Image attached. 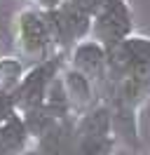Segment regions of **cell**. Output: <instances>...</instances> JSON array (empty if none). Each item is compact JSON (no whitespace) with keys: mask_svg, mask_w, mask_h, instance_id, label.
I'll return each mask as SVG.
<instances>
[{"mask_svg":"<svg viewBox=\"0 0 150 155\" xmlns=\"http://www.w3.org/2000/svg\"><path fill=\"white\" fill-rule=\"evenodd\" d=\"M61 80H64V87H66V94L70 99V106H73V113L75 117L82 115L84 110H89V108L99 101V92L94 87V82L89 78L80 73L77 68H73L70 64L61 71Z\"/></svg>","mask_w":150,"mask_h":155,"instance_id":"obj_5","label":"cell"},{"mask_svg":"<svg viewBox=\"0 0 150 155\" xmlns=\"http://www.w3.org/2000/svg\"><path fill=\"white\" fill-rule=\"evenodd\" d=\"M19 113L17 106H14V99H12V92H2L0 89V122L7 120L9 115Z\"/></svg>","mask_w":150,"mask_h":155,"instance_id":"obj_7","label":"cell"},{"mask_svg":"<svg viewBox=\"0 0 150 155\" xmlns=\"http://www.w3.org/2000/svg\"><path fill=\"white\" fill-rule=\"evenodd\" d=\"M59 71H61V57L54 54V57L45 59V61H38L31 71H26L21 75L19 85L12 89V99H14V106H17L19 113L31 110L35 106H42L47 87L59 75Z\"/></svg>","mask_w":150,"mask_h":155,"instance_id":"obj_1","label":"cell"},{"mask_svg":"<svg viewBox=\"0 0 150 155\" xmlns=\"http://www.w3.org/2000/svg\"><path fill=\"white\" fill-rule=\"evenodd\" d=\"M70 66L89 78L101 97L103 87L108 85V54L99 40H80L73 45L70 52Z\"/></svg>","mask_w":150,"mask_h":155,"instance_id":"obj_4","label":"cell"},{"mask_svg":"<svg viewBox=\"0 0 150 155\" xmlns=\"http://www.w3.org/2000/svg\"><path fill=\"white\" fill-rule=\"evenodd\" d=\"M122 45L129 52L131 64H134V61H141V59H150V38H143V35H134V33H131L129 38L122 40Z\"/></svg>","mask_w":150,"mask_h":155,"instance_id":"obj_6","label":"cell"},{"mask_svg":"<svg viewBox=\"0 0 150 155\" xmlns=\"http://www.w3.org/2000/svg\"><path fill=\"white\" fill-rule=\"evenodd\" d=\"M17 47L19 52L28 59H35V61H45V59L54 57L49 54L52 47H56L49 26H47L45 12H35V10H24L17 17Z\"/></svg>","mask_w":150,"mask_h":155,"instance_id":"obj_2","label":"cell"},{"mask_svg":"<svg viewBox=\"0 0 150 155\" xmlns=\"http://www.w3.org/2000/svg\"><path fill=\"white\" fill-rule=\"evenodd\" d=\"M19 155H40V150L38 148H26V150H21Z\"/></svg>","mask_w":150,"mask_h":155,"instance_id":"obj_8","label":"cell"},{"mask_svg":"<svg viewBox=\"0 0 150 155\" xmlns=\"http://www.w3.org/2000/svg\"><path fill=\"white\" fill-rule=\"evenodd\" d=\"M131 33H134V17L124 0H106L101 10L94 14L92 38L99 40L103 47L117 45Z\"/></svg>","mask_w":150,"mask_h":155,"instance_id":"obj_3","label":"cell"}]
</instances>
